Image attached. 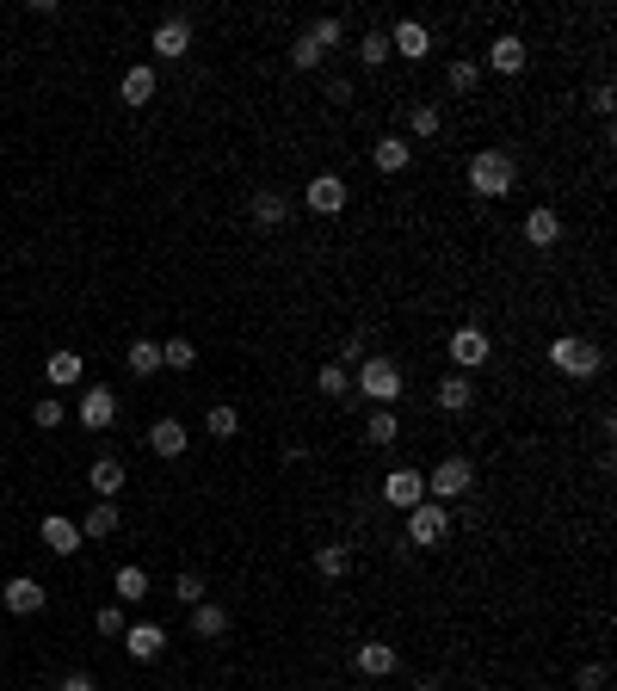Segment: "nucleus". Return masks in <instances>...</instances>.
Returning a JSON list of instances; mask_svg holds the SVG:
<instances>
[{"mask_svg": "<svg viewBox=\"0 0 617 691\" xmlns=\"http://www.w3.org/2000/svg\"><path fill=\"white\" fill-rule=\"evenodd\" d=\"M445 537H451V506L420 500L414 513H408V543H420V550H439Z\"/></svg>", "mask_w": 617, "mask_h": 691, "instance_id": "nucleus-5", "label": "nucleus"}, {"mask_svg": "<svg viewBox=\"0 0 617 691\" xmlns=\"http://www.w3.org/2000/svg\"><path fill=\"white\" fill-rule=\"evenodd\" d=\"M124 654H130V661H161V654H167V630L161 624H124Z\"/></svg>", "mask_w": 617, "mask_h": 691, "instance_id": "nucleus-13", "label": "nucleus"}, {"mask_svg": "<svg viewBox=\"0 0 617 691\" xmlns=\"http://www.w3.org/2000/svg\"><path fill=\"white\" fill-rule=\"evenodd\" d=\"M395 432H402L395 408H371V420H365V439H371V445H395Z\"/></svg>", "mask_w": 617, "mask_h": 691, "instance_id": "nucleus-35", "label": "nucleus"}, {"mask_svg": "<svg viewBox=\"0 0 617 691\" xmlns=\"http://www.w3.org/2000/svg\"><path fill=\"white\" fill-rule=\"evenodd\" d=\"M439 130H445L439 105H408V142H414V136H439Z\"/></svg>", "mask_w": 617, "mask_h": 691, "instance_id": "nucleus-32", "label": "nucleus"}, {"mask_svg": "<svg viewBox=\"0 0 617 691\" xmlns=\"http://www.w3.org/2000/svg\"><path fill=\"white\" fill-rule=\"evenodd\" d=\"M112 420H118V395L105 389V383H93V389L81 395V426H87V432H105Z\"/></svg>", "mask_w": 617, "mask_h": 691, "instance_id": "nucleus-14", "label": "nucleus"}, {"mask_svg": "<svg viewBox=\"0 0 617 691\" xmlns=\"http://www.w3.org/2000/svg\"><path fill=\"white\" fill-rule=\"evenodd\" d=\"M445 352H451V365H457V371L469 377V371H482V365H488V352H494V346H488V334H482L476 321H463L457 334L445 340Z\"/></svg>", "mask_w": 617, "mask_h": 691, "instance_id": "nucleus-6", "label": "nucleus"}, {"mask_svg": "<svg viewBox=\"0 0 617 691\" xmlns=\"http://www.w3.org/2000/svg\"><path fill=\"white\" fill-rule=\"evenodd\" d=\"M519 186V161L506 149H476L469 155V192L476 198H513Z\"/></svg>", "mask_w": 617, "mask_h": 691, "instance_id": "nucleus-1", "label": "nucleus"}, {"mask_svg": "<svg viewBox=\"0 0 617 691\" xmlns=\"http://www.w3.org/2000/svg\"><path fill=\"white\" fill-rule=\"evenodd\" d=\"M525 241H531V247H556V241H562V216H556L550 204H537V210L525 216Z\"/></svg>", "mask_w": 617, "mask_h": 691, "instance_id": "nucleus-22", "label": "nucleus"}, {"mask_svg": "<svg viewBox=\"0 0 617 691\" xmlns=\"http://www.w3.org/2000/svg\"><path fill=\"white\" fill-rule=\"evenodd\" d=\"M44 377H50L56 389H75V383H81V352H50V358H44Z\"/></svg>", "mask_w": 617, "mask_h": 691, "instance_id": "nucleus-27", "label": "nucleus"}, {"mask_svg": "<svg viewBox=\"0 0 617 691\" xmlns=\"http://www.w3.org/2000/svg\"><path fill=\"white\" fill-rule=\"evenodd\" d=\"M303 38H309L321 56H328V50H340V44H346V25H340L334 13H321V19H309V25H303Z\"/></svg>", "mask_w": 617, "mask_h": 691, "instance_id": "nucleus-25", "label": "nucleus"}, {"mask_svg": "<svg viewBox=\"0 0 617 691\" xmlns=\"http://www.w3.org/2000/svg\"><path fill=\"white\" fill-rule=\"evenodd\" d=\"M247 210H253V223H260V229H284V223H290V198H284V192H272V186L253 192V198H247Z\"/></svg>", "mask_w": 617, "mask_h": 691, "instance_id": "nucleus-17", "label": "nucleus"}, {"mask_svg": "<svg viewBox=\"0 0 617 691\" xmlns=\"http://www.w3.org/2000/svg\"><path fill=\"white\" fill-rule=\"evenodd\" d=\"M149 451H155V457H167V463H173V457H186V420L161 414V420L149 426Z\"/></svg>", "mask_w": 617, "mask_h": 691, "instance_id": "nucleus-16", "label": "nucleus"}, {"mask_svg": "<svg viewBox=\"0 0 617 691\" xmlns=\"http://www.w3.org/2000/svg\"><path fill=\"white\" fill-rule=\"evenodd\" d=\"M112 587H118L124 605H142V599H149V574H142V568H118V574H112Z\"/></svg>", "mask_w": 617, "mask_h": 691, "instance_id": "nucleus-33", "label": "nucleus"}, {"mask_svg": "<svg viewBox=\"0 0 617 691\" xmlns=\"http://www.w3.org/2000/svg\"><path fill=\"white\" fill-rule=\"evenodd\" d=\"M112 531H118V500H93L81 519V537H112Z\"/></svg>", "mask_w": 617, "mask_h": 691, "instance_id": "nucleus-28", "label": "nucleus"}, {"mask_svg": "<svg viewBox=\"0 0 617 691\" xmlns=\"http://www.w3.org/2000/svg\"><path fill=\"white\" fill-rule=\"evenodd\" d=\"M525 62H531V50H525L519 31H500V38L488 44V68H494V75H525Z\"/></svg>", "mask_w": 617, "mask_h": 691, "instance_id": "nucleus-10", "label": "nucleus"}, {"mask_svg": "<svg viewBox=\"0 0 617 691\" xmlns=\"http://www.w3.org/2000/svg\"><path fill=\"white\" fill-rule=\"evenodd\" d=\"M408 161H414V142H408V136H395V130L377 136V149H371V167H377V173H402Z\"/></svg>", "mask_w": 617, "mask_h": 691, "instance_id": "nucleus-19", "label": "nucleus"}, {"mask_svg": "<svg viewBox=\"0 0 617 691\" xmlns=\"http://www.w3.org/2000/svg\"><path fill=\"white\" fill-rule=\"evenodd\" d=\"M420 500H426V476H420V469H389V476H383V506L414 513Z\"/></svg>", "mask_w": 617, "mask_h": 691, "instance_id": "nucleus-7", "label": "nucleus"}, {"mask_svg": "<svg viewBox=\"0 0 617 691\" xmlns=\"http://www.w3.org/2000/svg\"><path fill=\"white\" fill-rule=\"evenodd\" d=\"M611 105H617V93H611V81H599V87H593V112L611 118Z\"/></svg>", "mask_w": 617, "mask_h": 691, "instance_id": "nucleus-43", "label": "nucleus"}, {"mask_svg": "<svg viewBox=\"0 0 617 691\" xmlns=\"http://www.w3.org/2000/svg\"><path fill=\"white\" fill-rule=\"evenodd\" d=\"M149 50H155V56H167V62H179V56L192 50V19H186V13H167V19L155 25Z\"/></svg>", "mask_w": 617, "mask_h": 691, "instance_id": "nucleus-8", "label": "nucleus"}, {"mask_svg": "<svg viewBox=\"0 0 617 691\" xmlns=\"http://www.w3.org/2000/svg\"><path fill=\"white\" fill-rule=\"evenodd\" d=\"M50 691H99V685H93V679H87V673H62V679H56V685H50Z\"/></svg>", "mask_w": 617, "mask_h": 691, "instance_id": "nucleus-44", "label": "nucleus"}, {"mask_svg": "<svg viewBox=\"0 0 617 691\" xmlns=\"http://www.w3.org/2000/svg\"><path fill=\"white\" fill-rule=\"evenodd\" d=\"M173 599H179V605H198V599H210L204 574H198V568H179V580H173Z\"/></svg>", "mask_w": 617, "mask_h": 691, "instance_id": "nucleus-38", "label": "nucleus"}, {"mask_svg": "<svg viewBox=\"0 0 617 691\" xmlns=\"http://www.w3.org/2000/svg\"><path fill=\"white\" fill-rule=\"evenodd\" d=\"M346 568H352L346 543H321V550H315V574H321V580H346Z\"/></svg>", "mask_w": 617, "mask_h": 691, "instance_id": "nucleus-29", "label": "nucleus"}, {"mask_svg": "<svg viewBox=\"0 0 617 691\" xmlns=\"http://www.w3.org/2000/svg\"><path fill=\"white\" fill-rule=\"evenodd\" d=\"M31 420H38V432H56L68 420V408L56 402V395H38V408H31Z\"/></svg>", "mask_w": 617, "mask_h": 691, "instance_id": "nucleus-39", "label": "nucleus"}, {"mask_svg": "<svg viewBox=\"0 0 617 691\" xmlns=\"http://www.w3.org/2000/svg\"><path fill=\"white\" fill-rule=\"evenodd\" d=\"M198 365V346L179 334V340H161V371H192Z\"/></svg>", "mask_w": 617, "mask_h": 691, "instance_id": "nucleus-31", "label": "nucleus"}, {"mask_svg": "<svg viewBox=\"0 0 617 691\" xmlns=\"http://www.w3.org/2000/svg\"><path fill=\"white\" fill-rule=\"evenodd\" d=\"M0 476H7V463H0Z\"/></svg>", "mask_w": 617, "mask_h": 691, "instance_id": "nucleus-47", "label": "nucleus"}, {"mask_svg": "<svg viewBox=\"0 0 617 691\" xmlns=\"http://www.w3.org/2000/svg\"><path fill=\"white\" fill-rule=\"evenodd\" d=\"M445 87H451V93H476V87H482V68L469 62V56H457V62L445 68Z\"/></svg>", "mask_w": 617, "mask_h": 691, "instance_id": "nucleus-36", "label": "nucleus"}, {"mask_svg": "<svg viewBox=\"0 0 617 691\" xmlns=\"http://www.w3.org/2000/svg\"><path fill=\"white\" fill-rule=\"evenodd\" d=\"M124 365H130V377H155L161 371V340H130Z\"/></svg>", "mask_w": 617, "mask_h": 691, "instance_id": "nucleus-26", "label": "nucleus"}, {"mask_svg": "<svg viewBox=\"0 0 617 691\" xmlns=\"http://www.w3.org/2000/svg\"><path fill=\"white\" fill-rule=\"evenodd\" d=\"M93 630H99V636H124V611H118V605H105V611L93 617Z\"/></svg>", "mask_w": 617, "mask_h": 691, "instance_id": "nucleus-42", "label": "nucleus"}, {"mask_svg": "<svg viewBox=\"0 0 617 691\" xmlns=\"http://www.w3.org/2000/svg\"><path fill=\"white\" fill-rule=\"evenodd\" d=\"M0 599H7V611H13V617H38L50 593H44V587H38V580H31V574H13L7 587H0Z\"/></svg>", "mask_w": 617, "mask_h": 691, "instance_id": "nucleus-11", "label": "nucleus"}, {"mask_svg": "<svg viewBox=\"0 0 617 691\" xmlns=\"http://www.w3.org/2000/svg\"><path fill=\"white\" fill-rule=\"evenodd\" d=\"M352 389L365 395L371 408H395V395H402V365H395V358H383V352H371L365 365L352 371Z\"/></svg>", "mask_w": 617, "mask_h": 691, "instance_id": "nucleus-2", "label": "nucleus"}, {"mask_svg": "<svg viewBox=\"0 0 617 691\" xmlns=\"http://www.w3.org/2000/svg\"><path fill=\"white\" fill-rule=\"evenodd\" d=\"M414 691H439V685H432V679H426V685H414Z\"/></svg>", "mask_w": 617, "mask_h": 691, "instance_id": "nucleus-46", "label": "nucleus"}, {"mask_svg": "<svg viewBox=\"0 0 617 691\" xmlns=\"http://www.w3.org/2000/svg\"><path fill=\"white\" fill-rule=\"evenodd\" d=\"M432 402H439V408H445V414H463V408H469V402H476V383H469V377H463V371H451V377H445V383H439V389H432Z\"/></svg>", "mask_w": 617, "mask_h": 691, "instance_id": "nucleus-23", "label": "nucleus"}, {"mask_svg": "<svg viewBox=\"0 0 617 691\" xmlns=\"http://www.w3.org/2000/svg\"><path fill=\"white\" fill-rule=\"evenodd\" d=\"M550 365H556L562 377H574V383H593V377L605 371V352H599L593 340H580V334H556V340H550Z\"/></svg>", "mask_w": 617, "mask_h": 691, "instance_id": "nucleus-3", "label": "nucleus"}, {"mask_svg": "<svg viewBox=\"0 0 617 691\" xmlns=\"http://www.w3.org/2000/svg\"><path fill=\"white\" fill-rule=\"evenodd\" d=\"M204 432H210V439H235V432H241V414H235L229 402H216V408L204 414Z\"/></svg>", "mask_w": 617, "mask_h": 691, "instance_id": "nucleus-37", "label": "nucleus"}, {"mask_svg": "<svg viewBox=\"0 0 617 691\" xmlns=\"http://www.w3.org/2000/svg\"><path fill=\"white\" fill-rule=\"evenodd\" d=\"M352 661H358V673H365V679H389L395 667H402V654H395L389 642H358Z\"/></svg>", "mask_w": 617, "mask_h": 691, "instance_id": "nucleus-18", "label": "nucleus"}, {"mask_svg": "<svg viewBox=\"0 0 617 691\" xmlns=\"http://www.w3.org/2000/svg\"><path fill=\"white\" fill-rule=\"evenodd\" d=\"M229 624H235V617H229L223 605H216V599H198V605H192V636H198V642L229 636Z\"/></svg>", "mask_w": 617, "mask_h": 691, "instance_id": "nucleus-20", "label": "nucleus"}, {"mask_svg": "<svg viewBox=\"0 0 617 691\" xmlns=\"http://www.w3.org/2000/svg\"><path fill=\"white\" fill-rule=\"evenodd\" d=\"M303 210H315V216H340V210H346V179H340V173H315V179H309V192H303Z\"/></svg>", "mask_w": 617, "mask_h": 691, "instance_id": "nucleus-9", "label": "nucleus"}, {"mask_svg": "<svg viewBox=\"0 0 617 691\" xmlns=\"http://www.w3.org/2000/svg\"><path fill=\"white\" fill-rule=\"evenodd\" d=\"M87 488H93L99 500H112V494L124 488V457H112V451H105V457H93V469H87Z\"/></svg>", "mask_w": 617, "mask_h": 691, "instance_id": "nucleus-21", "label": "nucleus"}, {"mask_svg": "<svg viewBox=\"0 0 617 691\" xmlns=\"http://www.w3.org/2000/svg\"><path fill=\"white\" fill-rule=\"evenodd\" d=\"M38 537H44V550H50V556H75L81 543H87L81 525H75V519H62V513H50V519L38 525Z\"/></svg>", "mask_w": 617, "mask_h": 691, "instance_id": "nucleus-15", "label": "nucleus"}, {"mask_svg": "<svg viewBox=\"0 0 617 691\" xmlns=\"http://www.w3.org/2000/svg\"><path fill=\"white\" fill-rule=\"evenodd\" d=\"M315 389H321V395H334V402H346V395H352V371L328 358V365L315 371Z\"/></svg>", "mask_w": 617, "mask_h": 691, "instance_id": "nucleus-30", "label": "nucleus"}, {"mask_svg": "<svg viewBox=\"0 0 617 691\" xmlns=\"http://www.w3.org/2000/svg\"><path fill=\"white\" fill-rule=\"evenodd\" d=\"M118 93H124V105H149V99L161 93V75H155L149 62H136L130 75H124V87H118Z\"/></svg>", "mask_w": 617, "mask_h": 691, "instance_id": "nucleus-24", "label": "nucleus"}, {"mask_svg": "<svg viewBox=\"0 0 617 691\" xmlns=\"http://www.w3.org/2000/svg\"><path fill=\"white\" fill-rule=\"evenodd\" d=\"M463 494H476V463H469L463 451H451V457H439L432 463V476H426V500H463Z\"/></svg>", "mask_w": 617, "mask_h": 691, "instance_id": "nucleus-4", "label": "nucleus"}, {"mask_svg": "<svg viewBox=\"0 0 617 691\" xmlns=\"http://www.w3.org/2000/svg\"><path fill=\"white\" fill-rule=\"evenodd\" d=\"M321 62H328V56H321L309 38H297V44H290V68H321Z\"/></svg>", "mask_w": 617, "mask_h": 691, "instance_id": "nucleus-41", "label": "nucleus"}, {"mask_svg": "<svg viewBox=\"0 0 617 691\" xmlns=\"http://www.w3.org/2000/svg\"><path fill=\"white\" fill-rule=\"evenodd\" d=\"M358 62H365V68H383V62H389V31H383V25H371L365 38H358Z\"/></svg>", "mask_w": 617, "mask_h": 691, "instance_id": "nucleus-34", "label": "nucleus"}, {"mask_svg": "<svg viewBox=\"0 0 617 691\" xmlns=\"http://www.w3.org/2000/svg\"><path fill=\"white\" fill-rule=\"evenodd\" d=\"M574 685H580V691H605V685H611V667H605V661H587V667L574 673Z\"/></svg>", "mask_w": 617, "mask_h": 691, "instance_id": "nucleus-40", "label": "nucleus"}, {"mask_svg": "<svg viewBox=\"0 0 617 691\" xmlns=\"http://www.w3.org/2000/svg\"><path fill=\"white\" fill-rule=\"evenodd\" d=\"M389 56H408V62H426L432 56V31L420 25V19H402L389 31Z\"/></svg>", "mask_w": 617, "mask_h": 691, "instance_id": "nucleus-12", "label": "nucleus"}, {"mask_svg": "<svg viewBox=\"0 0 617 691\" xmlns=\"http://www.w3.org/2000/svg\"><path fill=\"white\" fill-rule=\"evenodd\" d=\"M328 99H334V105H352V81H346V75H334V87H328Z\"/></svg>", "mask_w": 617, "mask_h": 691, "instance_id": "nucleus-45", "label": "nucleus"}]
</instances>
